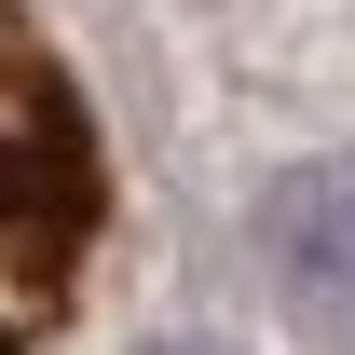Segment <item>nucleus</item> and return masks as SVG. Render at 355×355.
Segmentation results:
<instances>
[{"label":"nucleus","mask_w":355,"mask_h":355,"mask_svg":"<svg viewBox=\"0 0 355 355\" xmlns=\"http://www.w3.org/2000/svg\"><path fill=\"white\" fill-rule=\"evenodd\" d=\"M260 246L287 287H314V301H355V178H287L260 205Z\"/></svg>","instance_id":"obj_2"},{"label":"nucleus","mask_w":355,"mask_h":355,"mask_svg":"<svg viewBox=\"0 0 355 355\" xmlns=\"http://www.w3.org/2000/svg\"><path fill=\"white\" fill-rule=\"evenodd\" d=\"M96 178H83V110L55 96V69L28 55L14 0H0V355L28 342V314L55 301V273L83 260Z\"/></svg>","instance_id":"obj_1"}]
</instances>
